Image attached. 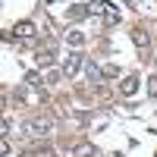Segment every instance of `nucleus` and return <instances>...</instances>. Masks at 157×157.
Here are the masks:
<instances>
[{
    "label": "nucleus",
    "mask_w": 157,
    "mask_h": 157,
    "mask_svg": "<svg viewBox=\"0 0 157 157\" xmlns=\"http://www.w3.org/2000/svg\"><path fill=\"white\" fill-rule=\"evenodd\" d=\"M22 129H25V135H32V138H47L57 129V120L54 116H32V120L22 123Z\"/></svg>",
    "instance_id": "1"
},
{
    "label": "nucleus",
    "mask_w": 157,
    "mask_h": 157,
    "mask_svg": "<svg viewBox=\"0 0 157 157\" xmlns=\"http://www.w3.org/2000/svg\"><path fill=\"white\" fill-rule=\"evenodd\" d=\"M88 13H91V16H104L107 25L120 22V10H116L113 3H107V0H88Z\"/></svg>",
    "instance_id": "2"
},
{
    "label": "nucleus",
    "mask_w": 157,
    "mask_h": 157,
    "mask_svg": "<svg viewBox=\"0 0 157 157\" xmlns=\"http://www.w3.org/2000/svg\"><path fill=\"white\" fill-rule=\"evenodd\" d=\"M82 69H85V57H82V54H69V57H63V72H66V78H75Z\"/></svg>",
    "instance_id": "3"
},
{
    "label": "nucleus",
    "mask_w": 157,
    "mask_h": 157,
    "mask_svg": "<svg viewBox=\"0 0 157 157\" xmlns=\"http://www.w3.org/2000/svg\"><path fill=\"white\" fill-rule=\"evenodd\" d=\"M132 41H135V47H138V54H141V57H148V54H151V38H148L145 29H132Z\"/></svg>",
    "instance_id": "4"
},
{
    "label": "nucleus",
    "mask_w": 157,
    "mask_h": 157,
    "mask_svg": "<svg viewBox=\"0 0 157 157\" xmlns=\"http://www.w3.org/2000/svg\"><path fill=\"white\" fill-rule=\"evenodd\" d=\"M82 72H85V78H88L91 85H101V82H104V72H101V66H98L91 57H85V69H82Z\"/></svg>",
    "instance_id": "5"
},
{
    "label": "nucleus",
    "mask_w": 157,
    "mask_h": 157,
    "mask_svg": "<svg viewBox=\"0 0 157 157\" xmlns=\"http://www.w3.org/2000/svg\"><path fill=\"white\" fill-rule=\"evenodd\" d=\"M66 151H69V157H94V154H98V151H94V145H88V141H78V145H69Z\"/></svg>",
    "instance_id": "6"
},
{
    "label": "nucleus",
    "mask_w": 157,
    "mask_h": 157,
    "mask_svg": "<svg viewBox=\"0 0 157 157\" xmlns=\"http://www.w3.org/2000/svg\"><path fill=\"white\" fill-rule=\"evenodd\" d=\"M85 41H88V38H85L82 29H69V32H66V44H69V47L78 50V47H85Z\"/></svg>",
    "instance_id": "7"
},
{
    "label": "nucleus",
    "mask_w": 157,
    "mask_h": 157,
    "mask_svg": "<svg viewBox=\"0 0 157 157\" xmlns=\"http://www.w3.org/2000/svg\"><path fill=\"white\" fill-rule=\"evenodd\" d=\"M138 91V75H126L123 82H120V94H126V98H132Z\"/></svg>",
    "instance_id": "8"
},
{
    "label": "nucleus",
    "mask_w": 157,
    "mask_h": 157,
    "mask_svg": "<svg viewBox=\"0 0 157 157\" xmlns=\"http://www.w3.org/2000/svg\"><path fill=\"white\" fill-rule=\"evenodd\" d=\"M54 57H57V50H54V47H44V50H38V54H35L38 66H50V63H54Z\"/></svg>",
    "instance_id": "9"
},
{
    "label": "nucleus",
    "mask_w": 157,
    "mask_h": 157,
    "mask_svg": "<svg viewBox=\"0 0 157 157\" xmlns=\"http://www.w3.org/2000/svg\"><path fill=\"white\" fill-rule=\"evenodd\" d=\"M13 35L16 38H32L35 35V22H19L16 29H13Z\"/></svg>",
    "instance_id": "10"
},
{
    "label": "nucleus",
    "mask_w": 157,
    "mask_h": 157,
    "mask_svg": "<svg viewBox=\"0 0 157 157\" xmlns=\"http://www.w3.org/2000/svg\"><path fill=\"white\" fill-rule=\"evenodd\" d=\"M25 85L35 88V91H41V88H44V78H41V75H35V72H29V75H25Z\"/></svg>",
    "instance_id": "11"
},
{
    "label": "nucleus",
    "mask_w": 157,
    "mask_h": 157,
    "mask_svg": "<svg viewBox=\"0 0 157 157\" xmlns=\"http://www.w3.org/2000/svg\"><path fill=\"white\" fill-rule=\"evenodd\" d=\"M60 78H66V72H63V69H50V72L44 75V82H47V85H57Z\"/></svg>",
    "instance_id": "12"
},
{
    "label": "nucleus",
    "mask_w": 157,
    "mask_h": 157,
    "mask_svg": "<svg viewBox=\"0 0 157 157\" xmlns=\"http://www.w3.org/2000/svg\"><path fill=\"white\" fill-rule=\"evenodd\" d=\"M101 72H104V78H116V75H120V66H116V63H110V66H104Z\"/></svg>",
    "instance_id": "13"
},
{
    "label": "nucleus",
    "mask_w": 157,
    "mask_h": 157,
    "mask_svg": "<svg viewBox=\"0 0 157 157\" xmlns=\"http://www.w3.org/2000/svg\"><path fill=\"white\" fill-rule=\"evenodd\" d=\"M32 154H44V157H50V154H54V148H50V145H35Z\"/></svg>",
    "instance_id": "14"
},
{
    "label": "nucleus",
    "mask_w": 157,
    "mask_h": 157,
    "mask_svg": "<svg viewBox=\"0 0 157 157\" xmlns=\"http://www.w3.org/2000/svg\"><path fill=\"white\" fill-rule=\"evenodd\" d=\"M10 135H13V126H10V120L3 116V138H10Z\"/></svg>",
    "instance_id": "15"
},
{
    "label": "nucleus",
    "mask_w": 157,
    "mask_h": 157,
    "mask_svg": "<svg viewBox=\"0 0 157 157\" xmlns=\"http://www.w3.org/2000/svg\"><path fill=\"white\" fill-rule=\"evenodd\" d=\"M0 154H3V157H10V138H3V145H0Z\"/></svg>",
    "instance_id": "16"
},
{
    "label": "nucleus",
    "mask_w": 157,
    "mask_h": 157,
    "mask_svg": "<svg viewBox=\"0 0 157 157\" xmlns=\"http://www.w3.org/2000/svg\"><path fill=\"white\" fill-rule=\"evenodd\" d=\"M151 94H154V98H157V75H154V78H151Z\"/></svg>",
    "instance_id": "17"
},
{
    "label": "nucleus",
    "mask_w": 157,
    "mask_h": 157,
    "mask_svg": "<svg viewBox=\"0 0 157 157\" xmlns=\"http://www.w3.org/2000/svg\"><path fill=\"white\" fill-rule=\"evenodd\" d=\"M129 3H132V0H129Z\"/></svg>",
    "instance_id": "18"
}]
</instances>
